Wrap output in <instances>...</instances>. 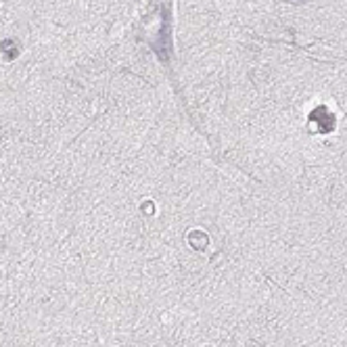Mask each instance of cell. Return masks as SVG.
Segmentation results:
<instances>
[]
</instances>
